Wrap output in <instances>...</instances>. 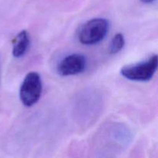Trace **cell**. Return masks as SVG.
Here are the masks:
<instances>
[{
    "label": "cell",
    "instance_id": "cell-2",
    "mask_svg": "<svg viewBox=\"0 0 158 158\" xmlns=\"http://www.w3.org/2000/svg\"><path fill=\"white\" fill-rule=\"evenodd\" d=\"M43 90L40 75L36 72L26 74L19 89V98L26 107L34 106L40 100Z\"/></svg>",
    "mask_w": 158,
    "mask_h": 158
},
{
    "label": "cell",
    "instance_id": "cell-3",
    "mask_svg": "<svg viewBox=\"0 0 158 158\" xmlns=\"http://www.w3.org/2000/svg\"><path fill=\"white\" fill-rule=\"evenodd\" d=\"M158 57L157 54L152 56L148 61L138 64L123 66L120 73L124 78L137 82H147L154 77L157 69Z\"/></svg>",
    "mask_w": 158,
    "mask_h": 158
},
{
    "label": "cell",
    "instance_id": "cell-1",
    "mask_svg": "<svg viewBox=\"0 0 158 158\" xmlns=\"http://www.w3.org/2000/svg\"><path fill=\"white\" fill-rule=\"evenodd\" d=\"M109 28V22L106 19H92L80 28L78 34L79 41L86 46L97 44L104 40Z\"/></svg>",
    "mask_w": 158,
    "mask_h": 158
},
{
    "label": "cell",
    "instance_id": "cell-6",
    "mask_svg": "<svg viewBox=\"0 0 158 158\" xmlns=\"http://www.w3.org/2000/svg\"><path fill=\"white\" fill-rule=\"evenodd\" d=\"M125 46V38L124 35L121 32L115 34L113 39L111 40L110 44V53L117 54L120 52L123 49Z\"/></svg>",
    "mask_w": 158,
    "mask_h": 158
},
{
    "label": "cell",
    "instance_id": "cell-7",
    "mask_svg": "<svg viewBox=\"0 0 158 158\" xmlns=\"http://www.w3.org/2000/svg\"><path fill=\"white\" fill-rule=\"evenodd\" d=\"M140 1L145 4H151V3H154L156 0H140Z\"/></svg>",
    "mask_w": 158,
    "mask_h": 158
},
{
    "label": "cell",
    "instance_id": "cell-4",
    "mask_svg": "<svg viewBox=\"0 0 158 158\" xmlns=\"http://www.w3.org/2000/svg\"><path fill=\"white\" fill-rule=\"evenodd\" d=\"M86 59L82 54L73 53L66 56L59 63L57 72L62 77L75 76L86 69Z\"/></svg>",
    "mask_w": 158,
    "mask_h": 158
},
{
    "label": "cell",
    "instance_id": "cell-5",
    "mask_svg": "<svg viewBox=\"0 0 158 158\" xmlns=\"http://www.w3.org/2000/svg\"><path fill=\"white\" fill-rule=\"evenodd\" d=\"M30 44V38L27 31L19 32L12 40V56L15 58H21L26 53Z\"/></svg>",
    "mask_w": 158,
    "mask_h": 158
}]
</instances>
